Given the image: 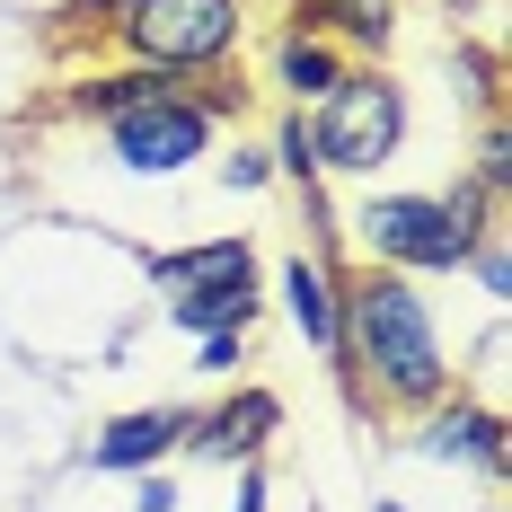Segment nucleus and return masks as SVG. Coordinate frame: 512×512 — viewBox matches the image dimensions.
Instances as JSON below:
<instances>
[{"mask_svg":"<svg viewBox=\"0 0 512 512\" xmlns=\"http://www.w3.org/2000/svg\"><path fill=\"white\" fill-rule=\"evenodd\" d=\"M186 424H195L186 407L115 415V424H98V442H89V468H124V477H142V468H159L168 451H177V442H186Z\"/></svg>","mask_w":512,"mask_h":512,"instance_id":"423d86ee","label":"nucleus"},{"mask_svg":"<svg viewBox=\"0 0 512 512\" xmlns=\"http://www.w3.org/2000/svg\"><path fill=\"white\" fill-rule=\"evenodd\" d=\"M239 512H265V468L248 460V477H239Z\"/></svg>","mask_w":512,"mask_h":512,"instance_id":"6ab92c4d","label":"nucleus"},{"mask_svg":"<svg viewBox=\"0 0 512 512\" xmlns=\"http://www.w3.org/2000/svg\"><path fill=\"white\" fill-rule=\"evenodd\" d=\"M248 318H256L248 283H212V292H186V301H177V327H186V336H221V327H248Z\"/></svg>","mask_w":512,"mask_h":512,"instance_id":"ddd939ff","label":"nucleus"},{"mask_svg":"<svg viewBox=\"0 0 512 512\" xmlns=\"http://www.w3.org/2000/svg\"><path fill=\"white\" fill-rule=\"evenodd\" d=\"M106 151L124 159L133 177H177L212 151V106L204 98H168V106H133L106 124Z\"/></svg>","mask_w":512,"mask_h":512,"instance_id":"39448f33","label":"nucleus"},{"mask_svg":"<svg viewBox=\"0 0 512 512\" xmlns=\"http://www.w3.org/2000/svg\"><path fill=\"white\" fill-rule=\"evenodd\" d=\"M265 168H283V177H318V142H309V115H283V133H274V159Z\"/></svg>","mask_w":512,"mask_h":512,"instance_id":"4468645a","label":"nucleus"},{"mask_svg":"<svg viewBox=\"0 0 512 512\" xmlns=\"http://www.w3.org/2000/svg\"><path fill=\"white\" fill-rule=\"evenodd\" d=\"M345 71H354V62L327 45V36H309V27H292V36L274 45V80H283V89H292L301 106H318L327 89H336V80H345Z\"/></svg>","mask_w":512,"mask_h":512,"instance_id":"9b49d317","label":"nucleus"},{"mask_svg":"<svg viewBox=\"0 0 512 512\" xmlns=\"http://www.w3.org/2000/svg\"><path fill=\"white\" fill-rule=\"evenodd\" d=\"M133 512H177V486H168L159 468H142V495H133Z\"/></svg>","mask_w":512,"mask_h":512,"instance_id":"a211bd4d","label":"nucleus"},{"mask_svg":"<svg viewBox=\"0 0 512 512\" xmlns=\"http://www.w3.org/2000/svg\"><path fill=\"white\" fill-rule=\"evenodd\" d=\"M283 309H292V327H301L327 362H345V309H336V274H327L318 256H292V265H283Z\"/></svg>","mask_w":512,"mask_h":512,"instance_id":"6e6552de","label":"nucleus"},{"mask_svg":"<svg viewBox=\"0 0 512 512\" xmlns=\"http://www.w3.org/2000/svg\"><path fill=\"white\" fill-rule=\"evenodd\" d=\"M159 283L186 301V292H212V283H248L256 274V256H248V239H212V248H186V256H159L151 265Z\"/></svg>","mask_w":512,"mask_h":512,"instance_id":"f8f14e48","label":"nucleus"},{"mask_svg":"<svg viewBox=\"0 0 512 512\" xmlns=\"http://www.w3.org/2000/svg\"><path fill=\"white\" fill-rule=\"evenodd\" d=\"M354 230L389 274H460L468 248H477V230H495V221L460 212L451 195H371L354 212Z\"/></svg>","mask_w":512,"mask_h":512,"instance_id":"20e7f679","label":"nucleus"},{"mask_svg":"<svg viewBox=\"0 0 512 512\" xmlns=\"http://www.w3.org/2000/svg\"><path fill=\"white\" fill-rule=\"evenodd\" d=\"M106 27H115V45L133 53V62L195 80V71H221L239 53L248 9L239 0H124V9H106Z\"/></svg>","mask_w":512,"mask_h":512,"instance_id":"f03ea898","label":"nucleus"},{"mask_svg":"<svg viewBox=\"0 0 512 512\" xmlns=\"http://www.w3.org/2000/svg\"><path fill=\"white\" fill-rule=\"evenodd\" d=\"M380 512H407V504H380Z\"/></svg>","mask_w":512,"mask_h":512,"instance_id":"412c9836","label":"nucleus"},{"mask_svg":"<svg viewBox=\"0 0 512 512\" xmlns=\"http://www.w3.org/2000/svg\"><path fill=\"white\" fill-rule=\"evenodd\" d=\"M292 27H309V36H327V45L345 53H389V36H398V0H301L292 9Z\"/></svg>","mask_w":512,"mask_h":512,"instance_id":"1a4fd4ad","label":"nucleus"},{"mask_svg":"<svg viewBox=\"0 0 512 512\" xmlns=\"http://www.w3.org/2000/svg\"><path fill=\"white\" fill-rule=\"evenodd\" d=\"M265 177H274V168H265V151H239L230 168H221V186H239V195H248V186H265Z\"/></svg>","mask_w":512,"mask_h":512,"instance_id":"f3484780","label":"nucleus"},{"mask_svg":"<svg viewBox=\"0 0 512 512\" xmlns=\"http://www.w3.org/2000/svg\"><path fill=\"white\" fill-rule=\"evenodd\" d=\"M89 9H124V0H89Z\"/></svg>","mask_w":512,"mask_h":512,"instance_id":"aec40b11","label":"nucleus"},{"mask_svg":"<svg viewBox=\"0 0 512 512\" xmlns=\"http://www.w3.org/2000/svg\"><path fill=\"white\" fill-rule=\"evenodd\" d=\"M336 309H345V362H336V371L371 380L389 407H415V415L451 398L442 327H433V309H424V292H415L407 274H389V265H380V274L345 283Z\"/></svg>","mask_w":512,"mask_h":512,"instance_id":"f257e3e1","label":"nucleus"},{"mask_svg":"<svg viewBox=\"0 0 512 512\" xmlns=\"http://www.w3.org/2000/svg\"><path fill=\"white\" fill-rule=\"evenodd\" d=\"M239 354H248V327H221V336H195V362H204V371H230Z\"/></svg>","mask_w":512,"mask_h":512,"instance_id":"2eb2a0df","label":"nucleus"},{"mask_svg":"<svg viewBox=\"0 0 512 512\" xmlns=\"http://www.w3.org/2000/svg\"><path fill=\"white\" fill-rule=\"evenodd\" d=\"M274 415H283V407H274L265 389H248L239 407L195 415V424H186V442H195V460H256V442L274 433Z\"/></svg>","mask_w":512,"mask_h":512,"instance_id":"9d476101","label":"nucleus"},{"mask_svg":"<svg viewBox=\"0 0 512 512\" xmlns=\"http://www.w3.org/2000/svg\"><path fill=\"white\" fill-rule=\"evenodd\" d=\"M301 115H309V142H318V168H336V177H371V168H389L398 142H407V89L389 71H345Z\"/></svg>","mask_w":512,"mask_h":512,"instance_id":"7ed1b4c3","label":"nucleus"},{"mask_svg":"<svg viewBox=\"0 0 512 512\" xmlns=\"http://www.w3.org/2000/svg\"><path fill=\"white\" fill-rule=\"evenodd\" d=\"M424 460H477L486 477H504L512 451H504V415L486 407H424V433H415Z\"/></svg>","mask_w":512,"mask_h":512,"instance_id":"0eeeda50","label":"nucleus"},{"mask_svg":"<svg viewBox=\"0 0 512 512\" xmlns=\"http://www.w3.org/2000/svg\"><path fill=\"white\" fill-rule=\"evenodd\" d=\"M504 177H512V151H504V133H486V151H477V186L504 195Z\"/></svg>","mask_w":512,"mask_h":512,"instance_id":"dca6fc26","label":"nucleus"}]
</instances>
